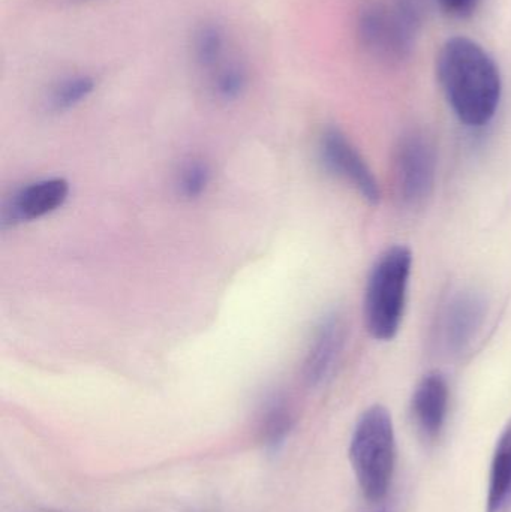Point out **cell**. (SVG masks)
<instances>
[{
  "label": "cell",
  "mask_w": 511,
  "mask_h": 512,
  "mask_svg": "<svg viewBox=\"0 0 511 512\" xmlns=\"http://www.w3.org/2000/svg\"><path fill=\"white\" fill-rule=\"evenodd\" d=\"M437 74L447 102L462 123L488 125L500 107L503 81L494 57L470 38L449 39L438 54Z\"/></svg>",
  "instance_id": "cell-1"
},
{
  "label": "cell",
  "mask_w": 511,
  "mask_h": 512,
  "mask_svg": "<svg viewBox=\"0 0 511 512\" xmlns=\"http://www.w3.org/2000/svg\"><path fill=\"white\" fill-rule=\"evenodd\" d=\"M413 254L405 246H393L375 262L365 289L363 315L374 339H395L404 319Z\"/></svg>",
  "instance_id": "cell-2"
},
{
  "label": "cell",
  "mask_w": 511,
  "mask_h": 512,
  "mask_svg": "<svg viewBox=\"0 0 511 512\" xmlns=\"http://www.w3.org/2000/svg\"><path fill=\"white\" fill-rule=\"evenodd\" d=\"M350 459L365 498L378 502L392 486L396 438L392 415L375 405L360 417L350 445Z\"/></svg>",
  "instance_id": "cell-3"
},
{
  "label": "cell",
  "mask_w": 511,
  "mask_h": 512,
  "mask_svg": "<svg viewBox=\"0 0 511 512\" xmlns=\"http://www.w3.org/2000/svg\"><path fill=\"white\" fill-rule=\"evenodd\" d=\"M428 9V0H380L360 15L359 36L369 53L395 62L410 54Z\"/></svg>",
  "instance_id": "cell-4"
},
{
  "label": "cell",
  "mask_w": 511,
  "mask_h": 512,
  "mask_svg": "<svg viewBox=\"0 0 511 512\" xmlns=\"http://www.w3.org/2000/svg\"><path fill=\"white\" fill-rule=\"evenodd\" d=\"M437 179V153L422 132L402 137L396 150V186L399 198L408 207H419L428 200Z\"/></svg>",
  "instance_id": "cell-5"
},
{
  "label": "cell",
  "mask_w": 511,
  "mask_h": 512,
  "mask_svg": "<svg viewBox=\"0 0 511 512\" xmlns=\"http://www.w3.org/2000/svg\"><path fill=\"white\" fill-rule=\"evenodd\" d=\"M321 159L327 170L350 183L368 203H380V185L356 147L338 129H327L321 138Z\"/></svg>",
  "instance_id": "cell-6"
},
{
  "label": "cell",
  "mask_w": 511,
  "mask_h": 512,
  "mask_svg": "<svg viewBox=\"0 0 511 512\" xmlns=\"http://www.w3.org/2000/svg\"><path fill=\"white\" fill-rule=\"evenodd\" d=\"M486 301L474 291H462L450 300L441 322V340L452 354L465 351L482 330Z\"/></svg>",
  "instance_id": "cell-7"
},
{
  "label": "cell",
  "mask_w": 511,
  "mask_h": 512,
  "mask_svg": "<svg viewBox=\"0 0 511 512\" xmlns=\"http://www.w3.org/2000/svg\"><path fill=\"white\" fill-rule=\"evenodd\" d=\"M345 345V325L338 315H329L317 328L308 358L305 376L311 385H320L332 375Z\"/></svg>",
  "instance_id": "cell-8"
},
{
  "label": "cell",
  "mask_w": 511,
  "mask_h": 512,
  "mask_svg": "<svg viewBox=\"0 0 511 512\" xmlns=\"http://www.w3.org/2000/svg\"><path fill=\"white\" fill-rule=\"evenodd\" d=\"M450 391L441 373H428L417 385L413 396V414L426 438L440 435L449 412Z\"/></svg>",
  "instance_id": "cell-9"
},
{
  "label": "cell",
  "mask_w": 511,
  "mask_h": 512,
  "mask_svg": "<svg viewBox=\"0 0 511 512\" xmlns=\"http://www.w3.org/2000/svg\"><path fill=\"white\" fill-rule=\"evenodd\" d=\"M69 194L65 179H47L32 183L12 198L8 219L12 222L35 221L63 206Z\"/></svg>",
  "instance_id": "cell-10"
},
{
  "label": "cell",
  "mask_w": 511,
  "mask_h": 512,
  "mask_svg": "<svg viewBox=\"0 0 511 512\" xmlns=\"http://www.w3.org/2000/svg\"><path fill=\"white\" fill-rule=\"evenodd\" d=\"M511 499V426L501 436L492 460L488 511L500 512Z\"/></svg>",
  "instance_id": "cell-11"
},
{
  "label": "cell",
  "mask_w": 511,
  "mask_h": 512,
  "mask_svg": "<svg viewBox=\"0 0 511 512\" xmlns=\"http://www.w3.org/2000/svg\"><path fill=\"white\" fill-rule=\"evenodd\" d=\"M227 54V35L216 23H204L192 36V57L203 71L210 72L219 68Z\"/></svg>",
  "instance_id": "cell-12"
},
{
  "label": "cell",
  "mask_w": 511,
  "mask_h": 512,
  "mask_svg": "<svg viewBox=\"0 0 511 512\" xmlns=\"http://www.w3.org/2000/svg\"><path fill=\"white\" fill-rule=\"evenodd\" d=\"M293 412L282 397H272L260 420L261 441L267 451H279L293 429Z\"/></svg>",
  "instance_id": "cell-13"
},
{
  "label": "cell",
  "mask_w": 511,
  "mask_h": 512,
  "mask_svg": "<svg viewBox=\"0 0 511 512\" xmlns=\"http://www.w3.org/2000/svg\"><path fill=\"white\" fill-rule=\"evenodd\" d=\"M95 90V80L90 75H69L54 86L50 95L51 110L62 113L86 101Z\"/></svg>",
  "instance_id": "cell-14"
},
{
  "label": "cell",
  "mask_w": 511,
  "mask_h": 512,
  "mask_svg": "<svg viewBox=\"0 0 511 512\" xmlns=\"http://www.w3.org/2000/svg\"><path fill=\"white\" fill-rule=\"evenodd\" d=\"M248 86V71L240 62H225L210 74V89L221 101H236Z\"/></svg>",
  "instance_id": "cell-15"
},
{
  "label": "cell",
  "mask_w": 511,
  "mask_h": 512,
  "mask_svg": "<svg viewBox=\"0 0 511 512\" xmlns=\"http://www.w3.org/2000/svg\"><path fill=\"white\" fill-rule=\"evenodd\" d=\"M209 168L203 162H191L183 168L182 176H180V192L186 198H197L206 191L207 183H209Z\"/></svg>",
  "instance_id": "cell-16"
},
{
  "label": "cell",
  "mask_w": 511,
  "mask_h": 512,
  "mask_svg": "<svg viewBox=\"0 0 511 512\" xmlns=\"http://www.w3.org/2000/svg\"><path fill=\"white\" fill-rule=\"evenodd\" d=\"M437 2L450 17L467 18L476 12L480 0H437Z\"/></svg>",
  "instance_id": "cell-17"
}]
</instances>
